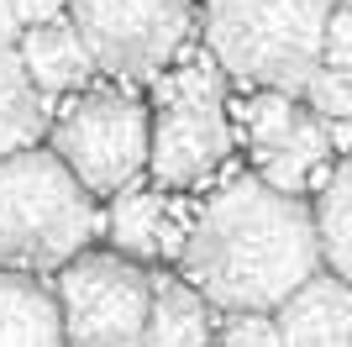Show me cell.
<instances>
[{"label": "cell", "mask_w": 352, "mask_h": 347, "mask_svg": "<svg viewBox=\"0 0 352 347\" xmlns=\"http://www.w3.org/2000/svg\"><path fill=\"white\" fill-rule=\"evenodd\" d=\"M179 263L206 305L268 316L321 274L316 211L263 179H236L200 205Z\"/></svg>", "instance_id": "1"}, {"label": "cell", "mask_w": 352, "mask_h": 347, "mask_svg": "<svg viewBox=\"0 0 352 347\" xmlns=\"http://www.w3.org/2000/svg\"><path fill=\"white\" fill-rule=\"evenodd\" d=\"M100 231V211L53 147L0 158V258L27 269H69Z\"/></svg>", "instance_id": "2"}, {"label": "cell", "mask_w": 352, "mask_h": 347, "mask_svg": "<svg viewBox=\"0 0 352 347\" xmlns=\"http://www.w3.org/2000/svg\"><path fill=\"white\" fill-rule=\"evenodd\" d=\"M337 0H206L210 58L232 79L294 95L321 69Z\"/></svg>", "instance_id": "3"}, {"label": "cell", "mask_w": 352, "mask_h": 347, "mask_svg": "<svg viewBox=\"0 0 352 347\" xmlns=\"http://www.w3.org/2000/svg\"><path fill=\"white\" fill-rule=\"evenodd\" d=\"M53 153L69 163V174L89 195L132 189V179L147 169V153H153V116L142 101L116 90L79 95L53 121Z\"/></svg>", "instance_id": "4"}, {"label": "cell", "mask_w": 352, "mask_h": 347, "mask_svg": "<svg viewBox=\"0 0 352 347\" xmlns=\"http://www.w3.org/2000/svg\"><path fill=\"white\" fill-rule=\"evenodd\" d=\"M69 21L95 69L116 79H158L195 37L190 0H69Z\"/></svg>", "instance_id": "5"}, {"label": "cell", "mask_w": 352, "mask_h": 347, "mask_svg": "<svg viewBox=\"0 0 352 347\" xmlns=\"http://www.w3.org/2000/svg\"><path fill=\"white\" fill-rule=\"evenodd\" d=\"M58 316L69 347H142L153 316V279L121 253H85L58 269Z\"/></svg>", "instance_id": "6"}, {"label": "cell", "mask_w": 352, "mask_h": 347, "mask_svg": "<svg viewBox=\"0 0 352 347\" xmlns=\"http://www.w3.org/2000/svg\"><path fill=\"white\" fill-rule=\"evenodd\" d=\"M226 147H232V127H226L221 105H163L153 116V153H147L153 185H200L226 158Z\"/></svg>", "instance_id": "7"}, {"label": "cell", "mask_w": 352, "mask_h": 347, "mask_svg": "<svg viewBox=\"0 0 352 347\" xmlns=\"http://www.w3.org/2000/svg\"><path fill=\"white\" fill-rule=\"evenodd\" d=\"M284 347H352V284L337 274H316L279 305Z\"/></svg>", "instance_id": "8"}, {"label": "cell", "mask_w": 352, "mask_h": 347, "mask_svg": "<svg viewBox=\"0 0 352 347\" xmlns=\"http://www.w3.org/2000/svg\"><path fill=\"white\" fill-rule=\"evenodd\" d=\"M16 58L27 79L37 85V95H69V90H85L95 79V58L79 43L74 21H53V27H32L21 43H16Z\"/></svg>", "instance_id": "9"}, {"label": "cell", "mask_w": 352, "mask_h": 347, "mask_svg": "<svg viewBox=\"0 0 352 347\" xmlns=\"http://www.w3.org/2000/svg\"><path fill=\"white\" fill-rule=\"evenodd\" d=\"M0 347H63V316L53 289L0 269Z\"/></svg>", "instance_id": "10"}, {"label": "cell", "mask_w": 352, "mask_h": 347, "mask_svg": "<svg viewBox=\"0 0 352 347\" xmlns=\"http://www.w3.org/2000/svg\"><path fill=\"white\" fill-rule=\"evenodd\" d=\"M43 127H47V105L37 95V85L27 79L16 48H0V158L37 147Z\"/></svg>", "instance_id": "11"}, {"label": "cell", "mask_w": 352, "mask_h": 347, "mask_svg": "<svg viewBox=\"0 0 352 347\" xmlns=\"http://www.w3.org/2000/svg\"><path fill=\"white\" fill-rule=\"evenodd\" d=\"M326 153H331V132H326V121H316L310 111H300V121H294L289 137L258 158V163H263V185L300 200V189L316 179V169L326 163Z\"/></svg>", "instance_id": "12"}, {"label": "cell", "mask_w": 352, "mask_h": 347, "mask_svg": "<svg viewBox=\"0 0 352 347\" xmlns=\"http://www.w3.org/2000/svg\"><path fill=\"white\" fill-rule=\"evenodd\" d=\"M142 347H210V305L190 284H153V316Z\"/></svg>", "instance_id": "13"}, {"label": "cell", "mask_w": 352, "mask_h": 347, "mask_svg": "<svg viewBox=\"0 0 352 347\" xmlns=\"http://www.w3.org/2000/svg\"><path fill=\"white\" fill-rule=\"evenodd\" d=\"M316 237H321V263L342 284H352V158L326 174L316 200Z\"/></svg>", "instance_id": "14"}, {"label": "cell", "mask_w": 352, "mask_h": 347, "mask_svg": "<svg viewBox=\"0 0 352 347\" xmlns=\"http://www.w3.org/2000/svg\"><path fill=\"white\" fill-rule=\"evenodd\" d=\"M163 221H168V205L158 189H137V185L121 189L111 205V253L132 263L163 253Z\"/></svg>", "instance_id": "15"}, {"label": "cell", "mask_w": 352, "mask_h": 347, "mask_svg": "<svg viewBox=\"0 0 352 347\" xmlns=\"http://www.w3.org/2000/svg\"><path fill=\"white\" fill-rule=\"evenodd\" d=\"M221 90H226V69L216 58H190L153 79V95L163 105H221Z\"/></svg>", "instance_id": "16"}, {"label": "cell", "mask_w": 352, "mask_h": 347, "mask_svg": "<svg viewBox=\"0 0 352 347\" xmlns=\"http://www.w3.org/2000/svg\"><path fill=\"white\" fill-rule=\"evenodd\" d=\"M294 121H300V105H294L289 95H279V90H263V95L248 105V137H252V147H258V158L289 137Z\"/></svg>", "instance_id": "17"}, {"label": "cell", "mask_w": 352, "mask_h": 347, "mask_svg": "<svg viewBox=\"0 0 352 347\" xmlns=\"http://www.w3.org/2000/svg\"><path fill=\"white\" fill-rule=\"evenodd\" d=\"M305 101H310V116L316 121H352V79L337 69H316V79L305 85Z\"/></svg>", "instance_id": "18"}, {"label": "cell", "mask_w": 352, "mask_h": 347, "mask_svg": "<svg viewBox=\"0 0 352 347\" xmlns=\"http://www.w3.org/2000/svg\"><path fill=\"white\" fill-rule=\"evenodd\" d=\"M221 347H284L274 316H226L221 321Z\"/></svg>", "instance_id": "19"}, {"label": "cell", "mask_w": 352, "mask_h": 347, "mask_svg": "<svg viewBox=\"0 0 352 347\" xmlns=\"http://www.w3.org/2000/svg\"><path fill=\"white\" fill-rule=\"evenodd\" d=\"M321 69L352 74V0H337V11L326 21V48H321Z\"/></svg>", "instance_id": "20"}, {"label": "cell", "mask_w": 352, "mask_h": 347, "mask_svg": "<svg viewBox=\"0 0 352 347\" xmlns=\"http://www.w3.org/2000/svg\"><path fill=\"white\" fill-rule=\"evenodd\" d=\"M11 6H16V21H21V32L63 21V0H11Z\"/></svg>", "instance_id": "21"}, {"label": "cell", "mask_w": 352, "mask_h": 347, "mask_svg": "<svg viewBox=\"0 0 352 347\" xmlns=\"http://www.w3.org/2000/svg\"><path fill=\"white\" fill-rule=\"evenodd\" d=\"M27 32H21V21H16V6L11 0H0V48H11V43H21Z\"/></svg>", "instance_id": "22"}, {"label": "cell", "mask_w": 352, "mask_h": 347, "mask_svg": "<svg viewBox=\"0 0 352 347\" xmlns=\"http://www.w3.org/2000/svg\"><path fill=\"white\" fill-rule=\"evenodd\" d=\"M331 147H342V153H352V121H331Z\"/></svg>", "instance_id": "23"}, {"label": "cell", "mask_w": 352, "mask_h": 347, "mask_svg": "<svg viewBox=\"0 0 352 347\" xmlns=\"http://www.w3.org/2000/svg\"><path fill=\"white\" fill-rule=\"evenodd\" d=\"M347 79H352V74H347Z\"/></svg>", "instance_id": "24"}]
</instances>
